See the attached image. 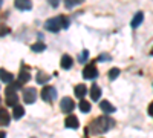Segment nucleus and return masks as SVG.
I'll list each match as a JSON object with an SVG mask.
<instances>
[{
  "label": "nucleus",
  "mask_w": 153,
  "mask_h": 138,
  "mask_svg": "<svg viewBox=\"0 0 153 138\" xmlns=\"http://www.w3.org/2000/svg\"><path fill=\"white\" fill-rule=\"evenodd\" d=\"M115 128V120L107 117V115H101L97 117L87 128V134H92V135H103L106 132H109L110 129Z\"/></svg>",
  "instance_id": "nucleus-1"
},
{
  "label": "nucleus",
  "mask_w": 153,
  "mask_h": 138,
  "mask_svg": "<svg viewBox=\"0 0 153 138\" xmlns=\"http://www.w3.org/2000/svg\"><path fill=\"white\" fill-rule=\"evenodd\" d=\"M71 26V20L66 16H57V17H51L45 22V29L49 32H60L61 29H68Z\"/></svg>",
  "instance_id": "nucleus-2"
},
{
  "label": "nucleus",
  "mask_w": 153,
  "mask_h": 138,
  "mask_svg": "<svg viewBox=\"0 0 153 138\" xmlns=\"http://www.w3.org/2000/svg\"><path fill=\"white\" fill-rule=\"evenodd\" d=\"M40 97H42L43 101L52 103L54 100L57 98V89H55L54 86H51V84H46V86H43V89L40 92Z\"/></svg>",
  "instance_id": "nucleus-3"
},
{
  "label": "nucleus",
  "mask_w": 153,
  "mask_h": 138,
  "mask_svg": "<svg viewBox=\"0 0 153 138\" xmlns=\"http://www.w3.org/2000/svg\"><path fill=\"white\" fill-rule=\"evenodd\" d=\"M100 75L98 72V68L95 66V63H87L83 69V78L86 80H95L97 77Z\"/></svg>",
  "instance_id": "nucleus-4"
},
{
  "label": "nucleus",
  "mask_w": 153,
  "mask_h": 138,
  "mask_svg": "<svg viewBox=\"0 0 153 138\" xmlns=\"http://www.w3.org/2000/svg\"><path fill=\"white\" fill-rule=\"evenodd\" d=\"M37 95L38 94H37L35 87H25L23 94H22V98H23V101L26 104H34L35 100H37Z\"/></svg>",
  "instance_id": "nucleus-5"
},
{
  "label": "nucleus",
  "mask_w": 153,
  "mask_h": 138,
  "mask_svg": "<svg viewBox=\"0 0 153 138\" xmlns=\"http://www.w3.org/2000/svg\"><path fill=\"white\" fill-rule=\"evenodd\" d=\"M60 109H61L63 114H71V112L75 109V101H74L71 97L61 98V101H60Z\"/></svg>",
  "instance_id": "nucleus-6"
},
{
  "label": "nucleus",
  "mask_w": 153,
  "mask_h": 138,
  "mask_svg": "<svg viewBox=\"0 0 153 138\" xmlns=\"http://www.w3.org/2000/svg\"><path fill=\"white\" fill-rule=\"evenodd\" d=\"M14 6L19 11L28 12V11L32 9V2H31V0H14Z\"/></svg>",
  "instance_id": "nucleus-7"
},
{
  "label": "nucleus",
  "mask_w": 153,
  "mask_h": 138,
  "mask_svg": "<svg viewBox=\"0 0 153 138\" xmlns=\"http://www.w3.org/2000/svg\"><path fill=\"white\" fill-rule=\"evenodd\" d=\"M100 109L104 112V115L107 114H113V112H117V107H115L109 100H103V101H100Z\"/></svg>",
  "instance_id": "nucleus-8"
},
{
  "label": "nucleus",
  "mask_w": 153,
  "mask_h": 138,
  "mask_svg": "<svg viewBox=\"0 0 153 138\" xmlns=\"http://www.w3.org/2000/svg\"><path fill=\"white\" fill-rule=\"evenodd\" d=\"M60 66H61V69H65V71L72 69V66H74V58H72L69 54H65V55L61 57V60H60Z\"/></svg>",
  "instance_id": "nucleus-9"
},
{
  "label": "nucleus",
  "mask_w": 153,
  "mask_h": 138,
  "mask_svg": "<svg viewBox=\"0 0 153 138\" xmlns=\"http://www.w3.org/2000/svg\"><path fill=\"white\" fill-rule=\"evenodd\" d=\"M143 22H144V12H143V11H138L136 14L132 17V20H130V26H132L133 29H136V28L141 26Z\"/></svg>",
  "instance_id": "nucleus-10"
},
{
  "label": "nucleus",
  "mask_w": 153,
  "mask_h": 138,
  "mask_svg": "<svg viewBox=\"0 0 153 138\" xmlns=\"http://www.w3.org/2000/svg\"><path fill=\"white\" fill-rule=\"evenodd\" d=\"M80 126V121L75 115H68L66 120H65V128L66 129H78Z\"/></svg>",
  "instance_id": "nucleus-11"
},
{
  "label": "nucleus",
  "mask_w": 153,
  "mask_h": 138,
  "mask_svg": "<svg viewBox=\"0 0 153 138\" xmlns=\"http://www.w3.org/2000/svg\"><path fill=\"white\" fill-rule=\"evenodd\" d=\"M74 94H75V97L78 98V100H84V97H86V94H87L86 84H76V86L74 87Z\"/></svg>",
  "instance_id": "nucleus-12"
},
{
  "label": "nucleus",
  "mask_w": 153,
  "mask_h": 138,
  "mask_svg": "<svg viewBox=\"0 0 153 138\" xmlns=\"http://www.w3.org/2000/svg\"><path fill=\"white\" fill-rule=\"evenodd\" d=\"M89 94H91V97H92V101H98L103 92H101V87L98 84H92L91 89H89Z\"/></svg>",
  "instance_id": "nucleus-13"
},
{
  "label": "nucleus",
  "mask_w": 153,
  "mask_h": 138,
  "mask_svg": "<svg viewBox=\"0 0 153 138\" xmlns=\"http://www.w3.org/2000/svg\"><path fill=\"white\" fill-rule=\"evenodd\" d=\"M49 80H51V75L46 74V72H43V71L37 72V75H35V81H37L38 84H42V86H43V84H48Z\"/></svg>",
  "instance_id": "nucleus-14"
},
{
  "label": "nucleus",
  "mask_w": 153,
  "mask_h": 138,
  "mask_svg": "<svg viewBox=\"0 0 153 138\" xmlns=\"http://www.w3.org/2000/svg\"><path fill=\"white\" fill-rule=\"evenodd\" d=\"M6 98V106H9V107H16L17 104H19V95L17 94H6L5 95Z\"/></svg>",
  "instance_id": "nucleus-15"
},
{
  "label": "nucleus",
  "mask_w": 153,
  "mask_h": 138,
  "mask_svg": "<svg viewBox=\"0 0 153 138\" xmlns=\"http://www.w3.org/2000/svg\"><path fill=\"white\" fill-rule=\"evenodd\" d=\"M0 75H2V83H3V84L8 86V84H11V83H14V75H12L11 72L2 69V71H0Z\"/></svg>",
  "instance_id": "nucleus-16"
},
{
  "label": "nucleus",
  "mask_w": 153,
  "mask_h": 138,
  "mask_svg": "<svg viewBox=\"0 0 153 138\" xmlns=\"http://www.w3.org/2000/svg\"><path fill=\"white\" fill-rule=\"evenodd\" d=\"M17 81H20L22 84H26L28 81H31V72L26 71V69H22V71L19 72V78H17Z\"/></svg>",
  "instance_id": "nucleus-17"
},
{
  "label": "nucleus",
  "mask_w": 153,
  "mask_h": 138,
  "mask_svg": "<svg viewBox=\"0 0 153 138\" xmlns=\"http://www.w3.org/2000/svg\"><path fill=\"white\" fill-rule=\"evenodd\" d=\"M9 114H8V110L5 109V107H2L0 109V124H2V126L5 128V126H8L9 124Z\"/></svg>",
  "instance_id": "nucleus-18"
},
{
  "label": "nucleus",
  "mask_w": 153,
  "mask_h": 138,
  "mask_svg": "<svg viewBox=\"0 0 153 138\" xmlns=\"http://www.w3.org/2000/svg\"><path fill=\"white\" fill-rule=\"evenodd\" d=\"M12 117H14L16 120H20L22 117H25V107L20 106V104H17L14 107V110H12Z\"/></svg>",
  "instance_id": "nucleus-19"
},
{
  "label": "nucleus",
  "mask_w": 153,
  "mask_h": 138,
  "mask_svg": "<svg viewBox=\"0 0 153 138\" xmlns=\"http://www.w3.org/2000/svg\"><path fill=\"white\" fill-rule=\"evenodd\" d=\"M78 107L80 110L83 112V114H87L89 110H91V101H87V100H80V103H78Z\"/></svg>",
  "instance_id": "nucleus-20"
},
{
  "label": "nucleus",
  "mask_w": 153,
  "mask_h": 138,
  "mask_svg": "<svg viewBox=\"0 0 153 138\" xmlns=\"http://www.w3.org/2000/svg\"><path fill=\"white\" fill-rule=\"evenodd\" d=\"M46 49V45L43 42H37V43H32L31 45V51L32 52H43Z\"/></svg>",
  "instance_id": "nucleus-21"
},
{
  "label": "nucleus",
  "mask_w": 153,
  "mask_h": 138,
  "mask_svg": "<svg viewBox=\"0 0 153 138\" xmlns=\"http://www.w3.org/2000/svg\"><path fill=\"white\" fill-rule=\"evenodd\" d=\"M83 2H84V0H65V6H66V9H72L75 6L81 5Z\"/></svg>",
  "instance_id": "nucleus-22"
},
{
  "label": "nucleus",
  "mask_w": 153,
  "mask_h": 138,
  "mask_svg": "<svg viewBox=\"0 0 153 138\" xmlns=\"http://www.w3.org/2000/svg\"><path fill=\"white\" fill-rule=\"evenodd\" d=\"M120 74H121V71H120L118 68H112V69L109 71V74H107V77H109L110 81H113V80H117V78L120 77Z\"/></svg>",
  "instance_id": "nucleus-23"
},
{
  "label": "nucleus",
  "mask_w": 153,
  "mask_h": 138,
  "mask_svg": "<svg viewBox=\"0 0 153 138\" xmlns=\"http://www.w3.org/2000/svg\"><path fill=\"white\" fill-rule=\"evenodd\" d=\"M87 60H89V51L87 49H83V51L78 54V61L80 63H86Z\"/></svg>",
  "instance_id": "nucleus-24"
},
{
  "label": "nucleus",
  "mask_w": 153,
  "mask_h": 138,
  "mask_svg": "<svg viewBox=\"0 0 153 138\" xmlns=\"http://www.w3.org/2000/svg\"><path fill=\"white\" fill-rule=\"evenodd\" d=\"M112 60V57L109 55V54H101V55H98V58H97V61H101V63H104V61H110Z\"/></svg>",
  "instance_id": "nucleus-25"
},
{
  "label": "nucleus",
  "mask_w": 153,
  "mask_h": 138,
  "mask_svg": "<svg viewBox=\"0 0 153 138\" xmlns=\"http://www.w3.org/2000/svg\"><path fill=\"white\" fill-rule=\"evenodd\" d=\"M48 3L52 6V8H58V5H60V0H48Z\"/></svg>",
  "instance_id": "nucleus-26"
},
{
  "label": "nucleus",
  "mask_w": 153,
  "mask_h": 138,
  "mask_svg": "<svg viewBox=\"0 0 153 138\" xmlns=\"http://www.w3.org/2000/svg\"><path fill=\"white\" fill-rule=\"evenodd\" d=\"M149 115H150V117H153V101L149 104Z\"/></svg>",
  "instance_id": "nucleus-27"
},
{
  "label": "nucleus",
  "mask_w": 153,
  "mask_h": 138,
  "mask_svg": "<svg viewBox=\"0 0 153 138\" xmlns=\"http://www.w3.org/2000/svg\"><path fill=\"white\" fill-rule=\"evenodd\" d=\"M0 135H2V138H6V134L5 132H0Z\"/></svg>",
  "instance_id": "nucleus-28"
},
{
  "label": "nucleus",
  "mask_w": 153,
  "mask_h": 138,
  "mask_svg": "<svg viewBox=\"0 0 153 138\" xmlns=\"http://www.w3.org/2000/svg\"><path fill=\"white\" fill-rule=\"evenodd\" d=\"M84 138H89V137H87V135H86V137H84Z\"/></svg>",
  "instance_id": "nucleus-29"
},
{
  "label": "nucleus",
  "mask_w": 153,
  "mask_h": 138,
  "mask_svg": "<svg viewBox=\"0 0 153 138\" xmlns=\"http://www.w3.org/2000/svg\"><path fill=\"white\" fill-rule=\"evenodd\" d=\"M31 138H35V137H31Z\"/></svg>",
  "instance_id": "nucleus-30"
}]
</instances>
